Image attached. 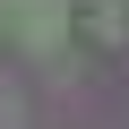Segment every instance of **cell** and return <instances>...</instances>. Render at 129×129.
<instances>
[{
    "label": "cell",
    "instance_id": "obj_1",
    "mask_svg": "<svg viewBox=\"0 0 129 129\" xmlns=\"http://www.w3.org/2000/svg\"><path fill=\"white\" fill-rule=\"evenodd\" d=\"M78 26H86V43H95V52H120V43H129V9H120V0H95Z\"/></svg>",
    "mask_w": 129,
    "mask_h": 129
},
{
    "label": "cell",
    "instance_id": "obj_2",
    "mask_svg": "<svg viewBox=\"0 0 129 129\" xmlns=\"http://www.w3.org/2000/svg\"><path fill=\"white\" fill-rule=\"evenodd\" d=\"M60 26H69V9H60V0H52V9H43V0H26V9H17V43H60Z\"/></svg>",
    "mask_w": 129,
    "mask_h": 129
}]
</instances>
